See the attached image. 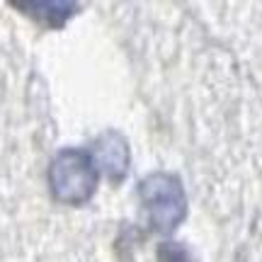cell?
Wrapping results in <instances>:
<instances>
[{
    "label": "cell",
    "mask_w": 262,
    "mask_h": 262,
    "mask_svg": "<svg viewBox=\"0 0 262 262\" xmlns=\"http://www.w3.org/2000/svg\"><path fill=\"white\" fill-rule=\"evenodd\" d=\"M93 153L97 168H102L110 178L122 180L126 175V168H129V146L124 136H119L117 131H107L100 139L95 141Z\"/></svg>",
    "instance_id": "cell-3"
},
{
    "label": "cell",
    "mask_w": 262,
    "mask_h": 262,
    "mask_svg": "<svg viewBox=\"0 0 262 262\" xmlns=\"http://www.w3.org/2000/svg\"><path fill=\"white\" fill-rule=\"evenodd\" d=\"M97 185V163L80 148L58 150L49 168V187L61 204H85Z\"/></svg>",
    "instance_id": "cell-1"
},
{
    "label": "cell",
    "mask_w": 262,
    "mask_h": 262,
    "mask_svg": "<svg viewBox=\"0 0 262 262\" xmlns=\"http://www.w3.org/2000/svg\"><path fill=\"white\" fill-rule=\"evenodd\" d=\"M141 204L146 209L148 224L158 233L175 231L187 216V196L180 180L170 172H153L139 185Z\"/></svg>",
    "instance_id": "cell-2"
}]
</instances>
